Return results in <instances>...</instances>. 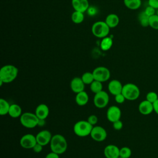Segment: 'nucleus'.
Here are the masks:
<instances>
[{
    "label": "nucleus",
    "instance_id": "1",
    "mask_svg": "<svg viewBox=\"0 0 158 158\" xmlns=\"http://www.w3.org/2000/svg\"><path fill=\"white\" fill-rule=\"evenodd\" d=\"M49 144L51 151L59 155L64 153L67 148L66 139L60 134H56L52 136Z\"/></svg>",
    "mask_w": 158,
    "mask_h": 158
},
{
    "label": "nucleus",
    "instance_id": "2",
    "mask_svg": "<svg viewBox=\"0 0 158 158\" xmlns=\"http://www.w3.org/2000/svg\"><path fill=\"white\" fill-rule=\"evenodd\" d=\"M18 69L10 64L5 65L0 70V80L4 83H9L13 81L17 77Z\"/></svg>",
    "mask_w": 158,
    "mask_h": 158
},
{
    "label": "nucleus",
    "instance_id": "3",
    "mask_svg": "<svg viewBox=\"0 0 158 158\" xmlns=\"http://www.w3.org/2000/svg\"><path fill=\"white\" fill-rule=\"evenodd\" d=\"M122 93L126 99L135 101L139 98L140 95V90L138 86L135 84L128 83L123 86Z\"/></svg>",
    "mask_w": 158,
    "mask_h": 158
},
{
    "label": "nucleus",
    "instance_id": "4",
    "mask_svg": "<svg viewBox=\"0 0 158 158\" xmlns=\"http://www.w3.org/2000/svg\"><path fill=\"white\" fill-rule=\"evenodd\" d=\"M93 126L87 120H80L76 122L73 126L75 134L80 137H85L90 135Z\"/></svg>",
    "mask_w": 158,
    "mask_h": 158
},
{
    "label": "nucleus",
    "instance_id": "5",
    "mask_svg": "<svg viewBox=\"0 0 158 158\" xmlns=\"http://www.w3.org/2000/svg\"><path fill=\"white\" fill-rule=\"evenodd\" d=\"M91 31L94 36L99 38L107 36L110 31L109 27L105 22L98 21L94 23L91 27Z\"/></svg>",
    "mask_w": 158,
    "mask_h": 158
},
{
    "label": "nucleus",
    "instance_id": "6",
    "mask_svg": "<svg viewBox=\"0 0 158 158\" xmlns=\"http://www.w3.org/2000/svg\"><path fill=\"white\" fill-rule=\"evenodd\" d=\"M20 122L24 127L33 128L38 125L39 118L35 114L27 112L20 117Z\"/></svg>",
    "mask_w": 158,
    "mask_h": 158
},
{
    "label": "nucleus",
    "instance_id": "7",
    "mask_svg": "<svg viewBox=\"0 0 158 158\" xmlns=\"http://www.w3.org/2000/svg\"><path fill=\"white\" fill-rule=\"evenodd\" d=\"M93 74L95 80L105 82L107 81L110 77V70L106 67H98L95 68L93 71Z\"/></svg>",
    "mask_w": 158,
    "mask_h": 158
},
{
    "label": "nucleus",
    "instance_id": "8",
    "mask_svg": "<svg viewBox=\"0 0 158 158\" xmlns=\"http://www.w3.org/2000/svg\"><path fill=\"white\" fill-rule=\"evenodd\" d=\"M109 101V96L107 92L101 91L95 94L93 98L94 106L99 109H102L107 106Z\"/></svg>",
    "mask_w": 158,
    "mask_h": 158
},
{
    "label": "nucleus",
    "instance_id": "9",
    "mask_svg": "<svg viewBox=\"0 0 158 158\" xmlns=\"http://www.w3.org/2000/svg\"><path fill=\"white\" fill-rule=\"evenodd\" d=\"M91 138L98 142H101L107 137L106 130L101 126H93L90 133Z\"/></svg>",
    "mask_w": 158,
    "mask_h": 158
},
{
    "label": "nucleus",
    "instance_id": "10",
    "mask_svg": "<svg viewBox=\"0 0 158 158\" xmlns=\"http://www.w3.org/2000/svg\"><path fill=\"white\" fill-rule=\"evenodd\" d=\"M36 143V136L32 134H25L20 139V146L25 149H32Z\"/></svg>",
    "mask_w": 158,
    "mask_h": 158
},
{
    "label": "nucleus",
    "instance_id": "11",
    "mask_svg": "<svg viewBox=\"0 0 158 158\" xmlns=\"http://www.w3.org/2000/svg\"><path fill=\"white\" fill-rule=\"evenodd\" d=\"M121 110L116 106H111L109 107L106 112V117L107 120L113 123L118 120H120Z\"/></svg>",
    "mask_w": 158,
    "mask_h": 158
},
{
    "label": "nucleus",
    "instance_id": "12",
    "mask_svg": "<svg viewBox=\"0 0 158 158\" xmlns=\"http://www.w3.org/2000/svg\"><path fill=\"white\" fill-rule=\"evenodd\" d=\"M52 137V136L51 132L47 130H42L36 135L37 143L43 146L50 143Z\"/></svg>",
    "mask_w": 158,
    "mask_h": 158
},
{
    "label": "nucleus",
    "instance_id": "13",
    "mask_svg": "<svg viewBox=\"0 0 158 158\" xmlns=\"http://www.w3.org/2000/svg\"><path fill=\"white\" fill-rule=\"evenodd\" d=\"M104 154L106 158H118L120 157V149L114 144H109L105 147Z\"/></svg>",
    "mask_w": 158,
    "mask_h": 158
},
{
    "label": "nucleus",
    "instance_id": "14",
    "mask_svg": "<svg viewBox=\"0 0 158 158\" xmlns=\"http://www.w3.org/2000/svg\"><path fill=\"white\" fill-rule=\"evenodd\" d=\"M123 85L118 80H112L108 84V90L109 93L114 96L122 93Z\"/></svg>",
    "mask_w": 158,
    "mask_h": 158
},
{
    "label": "nucleus",
    "instance_id": "15",
    "mask_svg": "<svg viewBox=\"0 0 158 158\" xmlns=\"http://www.w3.org/2000/svg\"><path fill=\"white\" fill-rule=\"evenodd\" d=\"M85 84L81 78L75 77L70 81V88L73 93H78L84 91Z\"/></svg>",
    "mask_w": 158,
    "mask_h": 158
},
{
    "label": "nucleus",
    "instance_id": "16",
    "mask_svg": "<svg viewBox=\"0 0 158 158\" xmlns=\"http://www.w3.org/2000/svg\"><path fill=\"white\" fill-rule=\"evenodd\" d=\"M138 110L143 115H149L154 111L153 104L146 99L143 100L139 104Z\"/></svg>",
    "mask_w": 158,
    "mask_h": 158
},
{
    "label": "nucleus",
    "instance_id": "17",
    "mask_svg": "<svg viewBox=\"0 0 158 158\" xmlns=\"http://www.w3.org/2000/svg\"><path fill=\"white\" fill-rule=\"evenodd\" d=\"M72 5L75 10L83 13L89 9L88 0H72Z\"/></svg>",
    "mask_w": 158,
    "mask_h": 158
},
{
    "label": "nucleus",
    "instance_id": "18",
    "mask_svg": "<svg viewBox=\"0 0 158 158\" xmlns=\"http://www.w3.org/2000/svg\"><path fill=\"white\" fill-rule=\"evenodd\" d=\"M35 114L39 119L45 120L49 114V107L44 104H40L36 107Z\"/></svg>",
    "mask_w": 158,
    "mask_h": 158
},
{
    "label": "nucleus",
    "instance_id": "19",
    "mask_svg": "<svg viewBox=\"0 0 158 158\" xmlns=\"http://www.w3.org/2000/svg\"><path fill=\"white\" fill-rule=\"evenodd\" d=\"M119 21V17L117 15L115 14H110L106 17L105 22L110 28L116 27L118 25Z\"/></svg>",
    "mask_w": 158,
    "mask_h": 158
},
{
    "label": "nucleus",
    "instance_id": "20",
    "mask_svg": "<svg viewBox=\"0 0 158 158\" xmlns=\"http://www.w3.org/2000/svg\"><path fill=\"white\" fill-rule=\"evenodd\" d=\"M88 101H89V96L85 91L77 93V95L75 96V101L78 106H85L88 103Z\"/></svg>",
    "mask_w": 158,
    "mask_h": 158
},
{
    "label": "nucleus",
    "instance_id": "21",
    "mask_svg": "<svg viewBox=\"0 0 158 158\" xmlns=\"http://www.w3.org/2000/svg\"><path fill=\"white\" fill-rule=\"evenodd\" d=\"M8 114L12 118H18L22 115V108L17 104H10Z\"/></svg>",
    "mask_w": 158,
    "mask_h": 158
},
{
    "label": "nucleus",
    "instance_id": "22",
    "mask_svg": "<svg viewBox=\"0 0 158 158\" xmlns=\"http://www.w3.org/2000/svg\"><path fill=\"white\" fill-rule=\"evenodd\" d=\"M125 6L131 10H136L141 5V0H123Z\"/></svg>",
    "mask_w": 158,
    "mask_h": 158
},
{
    "label": "nucleus",
    "instance_id": "23",
    "mask_svg": "<svg viewBox=\"0 0 158 158\" xmlns=\"http://www.w3.org/2000/svg\"><path fill=\"white\" fill-rule=\"evenodd\" d=\"M113 41L110 37L106 36L102 39L100 44V46L102 50L103 51H108L110 49L112 46Z\"/></svg>",
    "mask_w": 158,
    "mask_h": 158
},
{
    "label": "nucleus",
    "instance_id": "24",
    "mask_svg": "<svg viewBox=\"0 0 158 158\" xmlns=\"http://www.w3.org/2000/svg\"><path fill=\"white\" fill-rule=\"evenodd\" d=\"M149 17L144 11H142L138 15V20L142 27H147L149 25Z\"/></svg>",
    "mask_w": 158,
    "mask_h": 158
},
{
    "label": "nucleus",
    "instance_id": "25",
    "mask_svg": "<svg viewBox=\"0 0 158 158\" xmlns=\"http://www.w3.org/2000/svg\"><path fill=\"white\" fill-rule=\"evenodd\" d=\"M10 106V105L6 100L1 98L0 99V114L1 115L8 114Z\"/></svg>",
    "mask_w": 158,
    "mask_h": 158
},
{
    "label": "nucleus",
    "instance_id": "26",
    "mask_svg": "<svg viewBox=\"0 0 158 158\" xmlns=\"http://www.w3.org/2000/svg\"><path fill=\"white\" fill-rule=\"evenodd\" d=\"M84 18H85V16H84L83 12L77 11V10H75L72 13L71 16V19L72 22L77 24L81 23L83 21Z\"/></svg>",
    "mask_w": 158,
    "mask_h": 158
},
{
    "label": "nucleus",
    "instance_id": "27",
    "mask_svg": "<svg viewBox=\"0 0 158 158\" xmlns=\"http://www.w3.org/2000/svg\"><path fill=\"white\" fill-rule=\"evenodd\" d=\"M90 89L94 94H96V93L102 91V82L94 80L90 84Z\"/></svg>",
    "mask_w": 158,
    "mask_h": 158
},
{
    "label": "nucleus",
    "instance_id": "28",
    "mask_svg": "<svg viewBox=\"0 0 158 158\" xmlns=\"http://www.w3.org/2000/svg\"><path fill=\"white\" fill-rule=\"evenodd\" d=\"M81 78L85 85H90L94 80L93 72H86L84 73L82 75Z\"/></svg>",
    "mask_w": 158,
    "mask_h": 158
},
{
    "label": "nucleus",
    "instance_id": "29",
    "mask_svg": "<svg viewBox=\"0 0 158 158\" xmlns=\"http://www.w3.org/2000/svg\"><path fill=\"white\" fill-rule=\"evenodd\" d=\"M131 156V150L130 148L125 146L120 149V157L123 158H130Z\"/></svg>",
    "mask_w": 158,
    "mask_h": 158
},
{
    "label": "nucleus",
    "instance_id": "30",
    "mask_svg": "<svg viewBox=\"0 0 158 158\" xmlns=\"http://www.w3.org/2000/svg\"><path fill=\"white\" fill-rule=\"evenodd\" d=\"M149 26L154 30H158V15L157 14L149 17Z\"/></svg>",
    "mask_w": 158,
    "mask_h": 158
},
{
    "label": "nucleus",
    "instance_id": "31",
    "mask_svg": "<svg viewBox=\"0 0 158 158\" xmlns=\"http://www.w3.org/2000/svg\"><path fill=\"white\" fill-rule=\"evenodd\" d=\"M146 99L153 104L158 99V95L155 91H149L146 94Z\"/></svg>",
    "mask_w": 158,
    "mask_h": 158
},
{
    "label": "nucleus",
    "instance_id": "32",
    "mask_svg": "<svg viewBox=\"0 0 158 158\" xmlns=\"http://www.w3.org/2000/svg\"><path fill=\"white\" fill-rule=\"evenodd\" d=\"M144 11L149 17L152 16L156 14V9L155 8H154L153 7L150 6L149 5L146 7V9H144Z\"/></svg>",
    "mask_w": 158,
    "mask_h": 158
},
{
    "label": "nucleus",
    "instance_id": "33",
    "mask_svg": "<svg viewBox=\"0 0 158 158\" xmlns=\"http://www.w3.org/2000/svg\"><path fill=\"white\" fill-rule=\"evenodd\" d=\"M98 120V118L97 116L95 115H89L87 119V121L93 126H94L97 123Z\"/></svg>",
    "mask_w": 158,
    "mask_h": 158
},
{
    "label": "nucleus",
    "instance_id": "34",
    "mask_svg": "<svg viewBox=\"0 0 158 158\" xmlns=\"http://www.w3.org/2000/svg\"><path fill=\"white\" fill-rule=\"evenodd\" d=\"M125 100L126 99L122 93H120L115 96V101L118 104H122L125 102Z\"/></svg>",
    "mask_w": 158,
    "mask_h": 158
},
{
    "label": "nucleus",
    "instance_id": "35",
    "mask_svg": "<svg viewBox=\"0 0 158 158\" xmlns=\"http://www.w3.org/2000/svg\"><path fill=\"white\" fill-rule=\"evenodd\" d=\"M113 128L116 130H120L123 127V122L120 120H118L112 123Z\"/></svg>",
    "mask_w": 158,
    "mask_h": 158
},
{
    "label": "nucleus",
    "instance_id": "36",
    "mask_svg": "<svg viewBox=\"0 0 158 158\" xmlns=\"http://www.w3.org/2000/svg\"><path fill=\"white\" fill-rule=\"evenodd\" d=\"M43 146H42L41 144H39V143H36L35 145V146L32 148V149L33 150V151L35 152H36V153H40V152H41V151H42V150H43Z\"/></svg>",
    "mask_w": 158,
    "mask_h": 158
},
{
    "label": "nucleus",
    "instance_id": "37",
    "mask_svg": "<svg viewBox=\"0 0 158 158\" xmlns=\"http://www.w3.org/2000/svg\"><path fill=\"white\" fill-rule=\"evenodd\" d=\"M148 5L156 9H158V0H148Z\"/></svg>",
    "mask_w": 158,
    "mask_h": 158
},
{
    "label": "nucleus",
    "instance_id": "38",
    "mask_svg": "<svg viewBox=\"0 0 158 158\" xmlns=\"http://www.w3.org/2000/svg\"><path fill=\"white\" fill-rule=\"evenodd\" d=\"M45 158H59V155L51 151L46 156Z\"/></svg>",
    "mask_w": 158,
    "mask_h": 158
},
{
    "label": "nucleus",
    "instance_id": "39",
    "mask_svg": "<svg viewBox=\"0 0 158 158\" xmlns=\"http://www.w3.org/2000/svg\"><path fill=\"white\" fill-rule=\"evenodd\" d=\"M154 111L158 115V99L153 103Z\"/></svg>",
    "mask_w": 158,
    "mask_h": 158
},
{
    "label": "nucleus",
    "instance_id": "40",
    "mask_svg": "<svg viewBox=\"0 0 158 158\" xmlns=\"http://www.w3.org/2000/svg\"><path fill=\"white\" fill-rule=\"evenodd\" d=\"M45 123V120H43V119H39V122H38V125L39 126H43Z\"/></svg>",
    "mask_w": 158,
    "mask_h": 158
},
{
    "label": "nucleus",
    "instance_id": "41",
    "mask_svg": "<svg viewBox=\"0 0 158 158\" xmlns=\"http://www.w3.org/2000/svg\"><path fill=\"white\" fill-rule=\"evenodd\" d=\"M156 14H157V15H158V9H157V10H156Z\"/></svg>",
    "mask_w": 158,
    "mask_h": 158
},
{
    "label": "nucleus",
    "instance_id": "42",
    "mask_svg": "<svg viewBox=\"0 0 158 158\" xmlns=\"http://www.w3.org/2000/svg\"><path fill=\"white\" fill-rule=\"evenodd\" d=\"M118 158H123V157H118Z\"/></svg>",
    "mask_w": 158,
    "mask_h": 158
}]
</instances>
